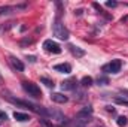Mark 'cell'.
<instances>
[{
  "label": "cell",
  "mask_w": 128,
  "mask_h": 127,
  "mask_svg": "<svg viewBox=\"0 0 128 127\" xmlns=\"http://www.w3.org/2000/svg\"><path fill=\"white\" fill-rule=\"evenodd\" d=\"M4 99H6L8 102H10L12 105H16L18 108L30 109V111L36 112V114H42V115H45V117H46V109H43L42 106H39V105H36V103H33V102H28V100H22V99L14 97V96H10V94H6V96H4Z\"/></svg>",
  "instance_id": "obj_1"
},
{
  "label": "cell",
  "mask_w": 128,
  "mask_h": 127,
  "mask_svg": "<svg viewBox=\"0 0 128 127\" xmlns=\"http://www.w3.org/2000/svg\"><path fill=\"white\" fill-rule=\"evenodd\" d=\"M52 32H54V36H57L60 40H67L70 37V33L66 29L63 23H61V18H60V14H57L55 20H54V26H52Z\"/></svg>",
  "instance_id": "obj_2"
},
{
  "label": "cell",
  "mask_w": 128,
  "mask_h": 127,
  "mask_svg": "<svg viewBox=\"0 0 128 127\" xmlns=\"http://www.w3.org/2000/svg\"><path fill=\"white\" fill-rule=\"evenodd\" d=\"M22 90L30 96V97H33V99H40V97H42V91H40V88H39L36 84H33V82L24 81V82H22Z\"/></svg>",
  "instance_id": "obj_3"
},
{
  "label": "cell",
  "mask_w": 128,
  "mask_h": 127,
  "mask_svg": "<svg viewBox=\"0 0 128 127\" xmlns=\"http://www.w3.org/2000/svg\"><path fill=\"white\" fill-rule=\"evenodd\" d=\"M121 67H122V61L121 60H112L110 63L104 64L103 67H101V70L104 72V73H119L121 72Z\"/></svg>",
  "instance_id": "obj_4"
},
{
  "label": "cell",
  "mask_w": 128,
  "mask_h": 127,
  "mask_svg": "<svg viewBox=\"0 0 128 127\" xmlns=\"http://www.w3.org/2000/svg\"><path fill=\"white\" fill-rule=\"evenodd\" d=\"M43 49L48 51V52H52V54H60L61 52V46L57 42L51 40V39H48V40L43 42Z\"/></svg>",
  "instance_id": "obj_5"
},
{
  "label": "cell",
  "mask_w": 128,
  "mask_h": 127,
  "mask_svg": "<svg viewBox=\"0 0 128 127\" xmlns=\"http://www.w3.org/2000/svg\"><path fill=\"white\" fill-rule=\"evenodd\" d=\"M92 112H94L92 106H85V108H82V109L76 114V118H78V120H88V118L92 115Z\"/></svg>",
  "instance_id": "obj_6"
},
{
  "label": "cell",
  "mask_w": 128,
  "mask_h": 127,
  "mask_svg": "<svg viewBox=\"0 0 128 127\" xmlns=\"http://www.w3.org/2000/svg\"><path fill=\"white\" fill-rule=\"evenodd\" d=\"M9 63H10V66H12L16 72H22V70H24V63H22L20 58H16L15 55H10V57H9Z\"/></svg>",
  "instance_id": "obj_7"
},
{
  "label": "cell",
  "mask_w": 128,
  "mask_h": 127,
  "mask_svg": "<svg viewBox=\"0 0 128 127\" xmlns=\"http://www.w3.org/2000/svg\"><path fill=\"white\" fill-rule=\"evenodd\" d=\"M46 117H51L52 120H57L60 123L64 121V115L60 111H54V109H46Z\"/></svg>",
  "instance_id": "obj_8"
},
{
  "label": "cell",
  "mask_w": 128,
  "mask_h": 127,
  "mask_svg": "<svg viewBox=\"0 0 128 127\" xmlns=\"http://www.w3.org/2000/svg\"><path fill=\"white\" fill-rule=\"evenodd\" d=\"M76 87H78L76 79H67V81H64L61 84L63 91H73V90H76Z\"/></svg>",
  "instance_id": "obj_9"
},
{
  "label": "cell",
  "mask_w": 128,
  "mask_h": 127,
  "mask_svg": "<svg viewBox=\"0 0 128 127\" xmlns=\"http://www.w3.org/2000/svg\"><path fill=\"white\" fill-rule=\"evenodd\" d=\"M22 8H24V5H21V6H0V17H3V15H9V14H12L14 11L22 9Z\"/></svg>",
  "instance_id": "obj_10"
},
{
  "label": "cell",
  "mask_w": 128,
  "mask_h": 127,
  "mask_svg": "<svg viewBox=\"0 0 128 127\" xmlns=\"http://www.w3.org/2000/svg\"><path fill=\"white\" fill-rule=\"evenodd\" d=\"M54 70H57V72H61V73H66V75H68V73L72 72V66H70L68 63L55 64V66H54Z\"/></svg>",
  "instance_id": "obj_11"
},
{
  "label": "cell",
  "mask_w": 128,
  "mask_h": 127,
  "mask_svg": "<svg viewBox=\"0 0 128 127\" xmlns=\"http://www.w3.org/2000/svg\"><path fill=\"white\" fill-rule=\"evenodd\" d=\"M51 100L55 102V103H66V102L68 100V97L64 96L63 93H52V94H51Z\"/></svg>",
  "instance_id": "obj_12"
},
{
  "label": "cell",
  "mask_w": 128,
  "mask_h": 127,
  "mask_svg": "<svg viewBox=\"0 0 128 127\" xmlns=\"http://www.w3.org/2000/svg\"><path fill=\"white\" fill-rule=\"evenodd\" d=\"M68 49L74 57H84L85 55V49H82V48H79L76 45H68Z\"/></svg>",
  "instance_id": "obj_13"
},
{
  "label": "cell",
  "mask_w": 128,
  "mask_h": 127,
  "mask_svg": "<svg viewBox=\"0 0 128 127\" xmlns=\"http://www.w3.org/2000/svg\"><path fill=\"white\" fill-rule=\"evenodd\" d=\"M14 118H15L16 121H20V123H24V121H28V120H30V115H28V114H24V112L15 111V112H14Z\"/></svg>",
  "instance_id": "obj_14"
},
{
  "label": "cell",
  "mask_w": 128,
  "mask_h": 127,
  "mask_svg": "<svg viewBox=\"0 0 128 127\" xmlns=\"http://www.w3.org/2000/svg\"><path fill=\"white\" fill-rule=\"evenodd\" d=\"M40 82H42V84H45L48 88H54V85H55V84H54V81H52V79H49V78H46V76H42V78H40Z\"/></svg>",
  "instance_id": "obj_15"
},
{
  "label": "cell",
  "mask_w": 128,
  "mask_h": 127,
  "mask_svg": "<svg viewBox=\"0 0 128 127\" xmlns=\"http://www.w3.org/2000/svg\"><path fill=\"white\" fill-rule=\"evenodd\" d=\"M80 84H82V87H91L92 85V78L91 76H84L80 79Z\"/></svg>",
  "instance_id": "obj_16"
},
{
  "label": "cell",
  "mask_w": 128,
  "mask_h": 127,
  "mask_svg": "<svg viewBox=\"0 0 128 127\" xmlns=\"http://www.w3.org/2000/svg\"><path fill=\"white\" fill-rule=\"evenodd\" d=\"M116 124L119 127H125L128 124V118L127 117H124V115H121V117H118V120H116Z\"/></svg>",
  "instance_id": "obj_17"
},
{
  "label": "cell",
  "mask_w": 128,
  "mask_h": 127,
  "mask_svg": "<svg viewBox=\"0 0 128 127\" xmlns=\"http://www.w3.org/2000/svg\"><path fill=\"white\" fill-rule=\"evenodd\" d=\"M97 84H98V85H107V84H109V78L104 76V75H101V76L97 78Z\"/></svg>",
  "instance_id": "obj_18"
},
{
  "label": "cell",
  "mask_w": 128,
  "mask_h": 127,
  "mask_svg": "<svg viewBox=\"0 0 128 127\" xmlns=\"http://www.w3.org/2000/svg\"><path fill=\"white\" fill-rule=\"evenodd\" d=\"M115 102H116L118 105H124V106H128V100H127V99H122V97H116V99H115Z\"/></svg>",
  "instance_id": "obj_19"
},
{
  "label": "cell",
  "mask_w": 128,
  "mask_h": 127,
  "mask_svg": "<svg viewBox=\"0 0 128 127\" xmlns=\"http://www.w3.org/2000/svg\"><path fill=\"white\" fill-rule=\"evenodd\" d=\"M106 6L107 8H116L118 6V2H106Z\"/></svg>",
  "instance_id": "obj_20"
},
{
  "label": "cell",
  "mask_w": 128,
  "mask_h": 127,
  "mask_svg": "<svg viewBox=\"0 0 128 127\" xmlns=\"http://www.w3.org/2000/svg\"><path fill=\"white\" fill-rule=\"evenodd\" d=\"M0 120H8V115L3 111H0Z\"/></svg>",
  "instance_id": "obj_21"
},
{
  "label": "cell",
  "mask_w": 128,
  "mask_h": 127,
  "mask_svg": "<svg viewBox=\"0 0 128 127\" xmlns=\"http://www.w3.org/2000/svg\"><path fill=\"white\" fill-rule=\"evenodd\" d=\"M92 6L96 8V9H97V11H98V12H101V6H100L98 3H92Z\"/></svg>",
  "instance_id": "obj_22"
},
{
  "label": "cell",
  "mask_w": 128,
  "mask_h": 127,
  "mask_svg": "<svg viewBox=\"0 0 128 127\" xmlns=\"http://www.w3.org/2000/svg\"><path fill=\"white\" fill-rule=\"evenodd\" d=\"M27 60H30L32 63H34V61H36V57H33V55H27Z\"/></svg>",
  "instance_id": "obj_23"
},
{
  "label": "cell",
  "mask_w": 128,
  "mask_h": 127,
  "mask_svg": "<svg viewBox=\"0 0 128 127\" xmlns=\"http://www.w3.org/2000/svg\"><path fill=\"white\" fill-rule=\"evenodd\" d=\"M106 108H107V111H109V112H112V114H115V109H113L112 106H106Z\"/></svg>",
  "instance_id": "obj_24"
},
{
  "label": "cell",
  "mask_w": 128,
  "mask_h": 127,
  "mask_svg": "<svg viewBox=\"0 0 128 127\" xmlns=\"http://www.w3.org/2000/svg\"><path fill=\"white\" fill-rule=\"evenodd\" d=\"M82 12H84L82 9H78V11H74V14H76V15H82Z\"/></svg>",
  "instance_id": "obj_25"
},
{
  "label": "cell",
  "mask_w": 128,
  "mask_h": 127,
  "mask_svg": "<svg viewBox=\"0 0 128 127\" xmlns=\"http://www.w3.org/2000/svg\"><path fill=\"white\" fill-rule=\"evenodd\" d=\"M3 84V78H2V75H0V85Z\"/></svg>",
  "instance_id": "obj_26"
}]
</instances>
